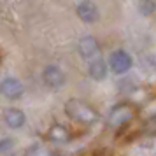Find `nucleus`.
Returning a JSON list of instances; mask_svg holds the SVG:
<instances>
[{
  "mask_svg": "<svg viewBox=\"0 0 156 156\" xmlns=\"http://www.w3.org/2000/svg\"><path fill=\"white\" fill-rule=\"evenodd\" d=\"M65 114H67L70 119H74L76 123L86 125V126L95 125L100 118L98 111H97L91 104H88V102H84V100H81V98L67 100V104H65Z\"/></svg>",
  "mask_w": 156,
  "mask_h": 156,
  "instance_id": "1",
  "label": "nucleus"
},
{
  "mask_svg": "<svg viewBox=\"0 0 156 156\" xmlns=\"http://www.w3.org/2000/svg\"><path fill=\"white\" fill-rule=\"evenodd\" d=\"M133 112H135V109H133L132 104H128V102H119V104H116V105L109 111V114H107V125L111 128L125 126L128 121H132Z\"/></svg>",
  "mask_w": 156,
  "mask_h": 156,
  "instance_id": "2",
  "label": "nucleus"
},
{
  "mask_svg": "<svg viewBox=\"0 0 156 156\" xmlns=\"http://www.w3.org/2000/svg\"><path fill=\"white\" fill-rule=\"evenodd\" d=\"M107 63H109V70L111 72H114L116 76H123V74L130 72V69L133 67V58L125 49H116L111 53Z\"/></svg>",
  "mask_w": 156,
  "mask_h": 156,
  "instance_id": "3",
  "label": "nucleus"
},
{
  "mask_svg": "<svg viewBox=\"0 0 156 156\" xmlns=\"http://www.w3.org/2000/svg\"><path fill=\"white\" fill-rule=\"evenodd\" d=\"M42 83L49 90H62L67 84V74L63 72L62 67H58L55 63L46 65L42 70Z\"/></svg>",
  "mask_w": 156,
  "mask_h": 156,
  "instance_id": "4",
  "label": "nucleus"
},
{
  "mask_svg": "<svg viewBox=\"0 0 156 156\" xmlns=\"http://www.w3.org/2000/svg\"><path fill=\"white\" fill-rule=\"evenodd\" d=\"M0 95L7 100H20L25 95V86L18 77H4L0 81Z\"/></svg>",
  "mask_w": 156,
  "mask_h": 156,
  "instance_id": "5",
  "label": "nucleus"
},
{
  "mask_svg": "<svg viewBox=\"0 0 156 156\" xmlns=\"http://www.w3.org/2000/svg\"><path fill=\"white\" fill-rule=\"evenodd\" d=\"M76 14L83 23H97L100 20V11L97 7V4L93 0H81L77 5H76Z\"/></svg>",
  "mask_w": 156,
  "mask_h": 156,
  "instance_id": "6",
  "label": "nucleus"
},
{
  "mask_svg": "<svg viewBox=\"0 0 156 156\" xmlns=\"http://www.w3.org/2000/svg\"><path fill=\"white\" fill-rule=\"evenodd\" d=\"M77 53L79 56L86 60V62H90L93 58L100 56V44L98 41L95 39L93 35H84L79 39L77 42Z\"/></svg>",
  "mask_w": 156,
  "mask_h": 156,
  "instance_id": "7",
  "label": "nucleus"
},
{
  "mask_svg": "<svg viewBox=\"0 0 156 156\" xmlns=\"http://www.w3.org/2000/svg\"><path fill=\"white\" fill-rule=\"evenodd\" d=\"M4 123H5L9 128H12V130H20V128L25 126L27 116H25V112H23L21 109H18V107H7V109L4 111Z\"/></svg>",
  "mask_w": 156,
  "mask_h": 156,
  "instance_id": "8",
  "label": "nucleus"
},
{
  "mask_svg": "<svg viewBox=\"0 0 156 156\" xmlns=\"http://www.w3.org/2000/svg\"><path fill=\"white\" fill-rule=\"evenodd\" d=\"M109 74V63L102 56H97L90 60L88 63V76L93 79V81H104Z\"/></svg>",
  "mask_w": 156,
  "mask_h": 156,
  "instance_id": "9",
  "label": "nucleus"
},
{
  "mask_svg": "<svg viewBox=\"0 0 156 156\" xmlns=\"http://www.w3.org/2000/svg\"><path fill=\"white\" fill-rule=\"evenodd\" d=\"M48 139L51 142H56V144H67L70 140V132L63 126V125H53L48 132Z\"/></svg>",
  "mask_w": 156,
  "mask_h": 156,
  "instance_id": "10",
  "label": "nucleus"
},
{
  "mask_svg": "<svg viewBox=\"0 0 156 156\" xmlns=\"http://www.w3.org/2000/svg\"><path fill=\"white\" fill-rule=\"evenodd\" d=\"M25 156H53V151L42 142H34L27 147Z\"/></svg>",
  "mask_w": 156,
  "mask_h": 156,
  "instance_id": "11",
  "label": "nucleus"
},
{
  "mask_svg": "<svg viewBox=\"0 0 156 156\" xmlns=\"http://www.w3.org/2000/svg\"><path fill=\"white\" fill-rule=\"evenodd\" d=\"M156 11V2L154 0H140V4H139V12L142 16H151L154 14Z\"/></svg>",
  "mask_w": 156,
  "mask_h": 156,
  "instance_id": "12",
  "label": "nucleus"
},
{
  "mask_svg": "<svg viewBox=\"0 0 156 156\" xmlns=\"http://www.w3.org/2000/svg\"><path fill=\"white\" fill-rule=\"evenodd\" d=\"M14 147V140L12 139H0V154H4V153H7L11 149Z\"/></svg>",
  "mask_w": 156,
  "mask_h": 156,
  "instance_id": "13",
  "label": "nucleus"
},
{
  "mask_svg": "<svg viewBox=\"0 0 156 156\" xmlns=\"http://www.w3.org/2000/svg\"><path fill=\"white\" fill-rule=\"evenodd\" d=\"M146 132H147V133H156V114L151 116V118L146 121Z\"/></svg>",
  "mask_w": 156,
  "mask_h": 156,
  "instance_id": "14",
  "label": "nucleus"
}]
</instances>
